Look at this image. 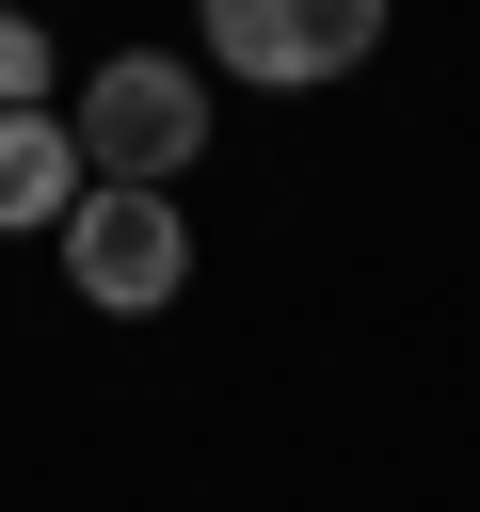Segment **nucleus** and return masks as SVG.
Returning a JSON list of instances; mask_svg holds the SVG:
<instances>
[{"instance_id": "423d86ee", "label": "nucleus", "mask_w": 480, "mask_h": 512, "mask_svg": "<svg viewBox=\"0 0 480 512\" xmlns=\"http://www.w3.org/2000/svg\"><path fill=\"white\" fill-rule=\"evenodd\" d=\"M0 16H16V0H0Z\"/></svg>"}, {"instance_id": "7ed1b4c3", "label": "nucleus", "mask_w": 480, "mask_h": 512, "mask_svg": "<svg viewBox=\"0 0 480 512\" xmlns=\"http://www.w3.org/2000/svg\"><path fill=\"white\" fill-rule=\"evenodd\" d=\"M192 16H208L224 80H272V96H304V80H352V64L384 48V0H192Z\"/></svg>"}, {"instance_id": "20e7f679", "label": "nucleus", "mask_w": 480, "mask_h": 512, "mask_svg": "<svg viewBox=\"0 0 480 512\" xmlns=\"http://www.w3.org/2000/svg\"><path fill=\"white\" fill-rule=\"evenodd\" d=\"M80 192H96V176H80V128H64V112H0V224H16V240H32V224L64 240Z\"/></svg>"}, {"instance_id": "f257e3e1", "label": "nucleus", "mask_w": 480, "mask_h": 512, "mask_svg": "<svg viewBox=\"0 0 480 512\" xmlns=\"http://www.w3.org/2000/svg\"><path fill=\"white\" fill-rule=\"evenodd\" d=\"M64 128H80V176H96V192H176V176L208 160V80H192L176 48H112Z\"/></svg>"}, {"instance_id": "f03ea898", "label": "nucleus", "mask_w": 480, "mask_h": 512, "mask_svg": "<svg viewBox=\"0 0 480 512\" xmlns=\"http://www.w3.org/2000/svg\"><path fill=\"white\" fill-rule=\"evenodd\" d=\"M176 272H192L176 192H80V208H64V288H80V304L160 320V304H176Z\"/></svg>"}, {"instance_id": "39448f33", "label": "nucleus", "mask_w": 480, "mask_h": 512, "mask_svg": "<svg viewBox=\"0 0 480 512\" xmlns=\"http://www.w3.org/2000/svg\"><path fill=\"white\" fill-rule=\"evenodd\" d=\"M0 112H48V16L32 0L0 16Z\"/></svg>"}]
</instances>
